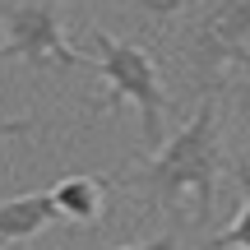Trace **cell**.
<instances>
[{"label":"cell","instance_id":"cell-1","mask_svg":"<svg viewBox=\"0 0 250 250\" xmlns=\"http://www.w3.org/2000/svg\"><path fill=\"white\" fill-rule=\"evenodd\" d=\"M218 158H223V139H218V102L199 98L195 116L181 125L171 139L153 148L144 167L125 171L121 186L144 195L153 208L186 227H208L218 204Z\"/></svg>","mask_w":250,"mask_h":250},{"label":"cell","instance_id":"cell-10","mask_svg":"<svg viewBox=\"0 0 250 250\" xmlns=\"http://www.w3.org/2000/svg\"><path fill=\"white\" fill-rule=\"evenodd\" d=\"M134 5L153 9V14H171V9H181V0H134Z\"/></svg>","mask_w":250,"mask_h":250},{"label":"cell","instance_id":"cell-2","mask_svg":"<svg viewBox=\"0 0 250 250\" xmlns=\"http://www.w3.org/2000/svg\"><path fill=\"white\" fill-rule=\"evenodd\" d=\"M93 46H98V56H88V61L107 79V98L93 102V107L116 111L121 102H134L139 107L144 148H158L162 144V116H167V88H162V74L153 65V56L134 42H121V37L102 33V28H93Z\"/></svg>","mask_w":250,"mask_h":250},{"label":"cell","instance_id":"cell-5","mask_svg":"<svg viewBox=\"0 0 250 250\" xmlns=\"http://www.w3.org/2000/svg\"><path fill=\"white\" fill-rule=\"evenodd\" d=\"M51 223H61L51 208V195L46 190H33V195H14L0 204V246L9 241H28V236H42Z\"/></svg>","mask_w":250,"mask_h":250},{"label":"cell","instance_id":"cell-9","mask_svg":"<svg viewBox=\"0 0 250 250\" xmlns=\"http://www.w3.org/2000/svg\"><path fill=\"white\" fill-rule=\"evenodd\" d=\"M33 116H14V121H0V139H14V134H28L33 130Z\"/></svg>","mask_w":250,"mask_h":250},{"label":"cell","instance_id":"cell-4","mask_svg":"<svg viewBox=\"0 0 250 250\" xmlns=\"http://www.w3.org/2000/svg\"><path fill=\"white\" fill-rule=\"evenodd\" d=\"M0 61H23L33 70H83L93 65L61 33L56 0H0Z\"/></svg>","mask_w":250,"mask_h":250},{"label":"cell","instance_id":"cell-3","mask_svg":"<svg viewBox=\"0 0 250 250\" xmlns=\"http://www.w3.org/2000/svg\"><path fill=\"white\" fill-rule=\"evenodd\" d=\"M186 70L204 98L227 70H250V0H208L186 28Z\"/></svg>","mask_w":250,"mask_h":250},{"label":"cell","instance_id":"cell-7","mask_svg":"<svg viewBox=\"0 0 250 250\" xmlns=\"http://www.w3.org/2000/svg\"><path fill=\"white\" fill-rule=\"evenodd\" d=\"M236 186H241V213L223 232L204 236V250H250V158L236 162Z\"/></svg>","mask_w":250,"mask_h":250},{"label":"cell","instance_id":"cell-6","mask_svg":"<svg viewBox=\"0 0 250 250\" xmlns=\"http://www.w3.org/2000/svg\"><path fill=\"white\" fill-rule=\"evenodd\" d=\"M46 195H51L56 218H65V223H98L107 208V186L98 176H65Z\"/></svg>","mask_w":250,"mask_h":250},{"label":"cell","instance_id":"cell-11","mask_svg":"<svg viewBox=\"0 0 250 250\" xmlns=\"http://www.w3.org/2000/svg\"><path fill=\"white\" fill-rule=\"evenodd\" d=\"M241 111H246V121H250V88H241Z\"/></svg>","mask_w":250,"mask_h":250},{"label":"cell","instance_id":"cell-8","mask_svg":"<svg viewBox=\"0 0 250 250\" xmlns=\"http://www.w3.org/2000/svg\"><path fill=\"white\" fill-rule=\"evenodd\" d=\"M121 250H181V236L176 232H162L153 241H139V246H121Z\"/></svg>","mask_w":250,"mask_h":250}]
</instances>
